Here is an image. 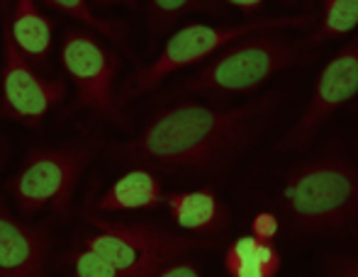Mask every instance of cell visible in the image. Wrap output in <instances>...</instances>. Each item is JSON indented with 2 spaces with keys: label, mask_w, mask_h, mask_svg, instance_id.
Segmentation results:
<instances>
[{
  "label": "cell",
  "mask_w": 358,
  "mask_h": 277,
  "mask_svg": "<svg viewBox=\"0 0 358 277\" xmlns=\"http://www.w3.org/2000/svg\"><path fill=\"white\" fill-rule=\"evenodd\" d=\"M283 93L273 90L239 107L183 103L159 110L139 137L115 154L124 160L176 170H215L234 160L268 124Z\"/></svg>",
  "instance_id": "6da1fadb"
},
{
  "label": "cell",
  "mask_w": 358,
  "mask_h": 277,
  "mask_svg": "<svg viewBox=\"0 0 358 277\" xmlns=\"http://www.w3.org/2000/svg\"><path fill=\"white\" fill-rule=\"evenodd\" d=\"M280 197L292 229L341 231L358 221V168L336 154L317 156L287 175Z\"/></svg>",
  "instance_id": "7a4b0ae2"
},
{
  "label": "cell",
  "mask_w": 358,
  "mask_h": 277,
  "mask_svg": "<svg viewBox=\"0 0 358 277\" xmlns=\"http://www.w3.org/2000/svg\"><path fill=\"white\" fill-rule=\"evenodd\" d=\"M312 49L302 42H287L275 32H264L241 39L224 49L217 59L200 68L193 78L180 83L169 98H227L249 93L275 73L310 61Z\"/></svg>",
  "instance_id": "3957f363"
},
{
  "label": "cell",
  "mask_w": 358,
  "mask_h": 277,
  "mask_svg": "<svg viewBox=\"0 0 358 277\" xmlns=\"http://www.w3.org/2000/svg\"><path fill=\"white\" fill-rule=\"evenodd\" d=\"M315 22H317V10L300 13V15H278V17L249 20V22L236 24V27H210V24H200V22L180 27L176 34H171L164 52L149 66H142L137 73L124 80V85L120 88L117 100L120 105H127L129 100L159 88L171 73L205 61L215 52H224V49L239 44L241 39L256 37V34H264V32H275V29H292V27L312 29Z\"/></svg>",
  "instance_id": "277c9868"
},
{
  "label": "cell",
  "mask_w": 358,
  "mask_h": 277,
  "mask_svg": "<svg viewBox=\"0 0 358 277\" xmlns=\"http://www.w3.org/2000/svg\"><path fill=\"white\" fill-rule=\"evenodd\" d=\"M95 231L83 236L80 244L100 253L127 277H159L173 260L195 248V241L169 234L156 226L120 224L88 216Z\"/></svg>",
  "instance_id": "5b68a950"
},
{
  "label": "cell",
  "mask_w": 358,
  "mask_h": 277,
  "mask_svg": "<svg viewBox=\"0 0 358 277\" xmlns=\"http://www.w3.org/2000/svg\"><path fill=\"white\" fill-rule=\"evenodd\" d=\"M90 158L93 149L88 146H54L29 151L22 160V168L8 185L22 214H37L42 209L64 214Z\"/></svg>",
  "instance_id": "8992f818"
},
{
  "label": "cell",
  "mask_w": 358,
  "mask_h": 277,
  "mask_svg": "<svg viewBox=\"0 0 358 277\" xmlns=\"http://www.w3.org/2000/svg\"><path fill=\"white\" fill-rule=\"evenodd\" d=\"M62 63L76 85L73 110H93L124 127L127 117L115 95L120 59L113 52H108L90 32L71 27L64 34Z\"/></svg>",
  "instance_id": "52a82bcc"
},
{
  "label": "cell",
  "mask_w": 358,
  "mask_h": 277,
  "mask_svg": "<svg viewBox=\"0 0 358 277\" xmlns=\"http://www.w3.org/2000/svg\"><path fill=\"white\" fill-rule=\"evenodd\" d=\"M0 117L39 127L44 114L66 95L62 78H44L15 47L10 27H3V73H0Z\"/></svg>",
  "instance_id": "ba28073f"
},
{
  "label": "cell",
  "mask_w": 358,
  "mask_h": 277,
  "mask_svg": "<svg viewBox=\"0 0 358 277\" xmlns=\"http://www.w3.org/2000/svg\"><path fill=\"white\" fill-rule=\"evenodd\" d=\"M358 93V37L351 44H346L324 68L312 90V98L307 103L302 117L290 129V134L283 141V149H302L317 129L322 127L331 112L354 100Z\"/></svg>",
  "instance_id": "9c48e42d"
},
{
  "label": "cell",
  "mask_w": 358,
  "mask_h": 277,
  "mask_svg": "<svg viewBox=\"0 0 358 277\" xmlns=\"http://www.w3.org/2000/svg\"><path fill=\"white\" fill-rule=\"evenodd\" d=\"M47 226H29L0 207V277H47Z\"/></svg>",
  "instance_id": "30bf717a"
},
{
  "label": "cell",
  "mask_w": 358,
  "mask_h": 277,
  "mask_svg": "<svg viewBox=\"0 0 358 277\" xmlns=\"http://www.w3.org/2000/svg\"><path fill=\"white\" fill-rule=\"evenodd\" d=\"M166 204L173 221L183 231L200 236H215L227 226V211L210 190H188V193L166 195Z\"/></svg>",
  "instance_id": "8fae6325"
},
{
  "label": "cell",
  "mask_w": 358,
  "mask_h": 277,
  "mask_svg": "<svg viewBox=\"0 0 358 277\" xmlns=\"http://www.w3.org/2000/svg\"><path fill=\"white\" fill-rule=\"evenodd\" d=\"M10 34H13L15 47L20 49L24 59L34 66H44L49 61L52 52V20L32 3V0H20L15 3L13 20L8 22Z\"/></svg>",
  "instance_id": "7c38bea8"
},
{
  "label": "cell",
  "mask_w": 358,
  "mask_h": 277,
  "mask_svg": "<svg viewBox=\"0 0 358 277\" xmlns=\"http://www.w3.org/2000/svg\"><path fill=\"white\" fill-rule=\"evenodd\" d=\"M166 202V195L154 173L144 168H134L115 180L105 195L98 200L100 211H134V209H154Z\"/></svg>",
  "instance_id": "4fadbf2b"
},
{
  "label": "cell",
  "mask_w": 358,
  "mask_h": 277,
  "mask_svg": "<svg viewBox=\"0 0 358 277\" xmlns=\"http://www.w3.org/2000/svg\"><path fill=\"white\" fill-rule=\"evenodd\" d=\"M280 253L273 244L256 236H239L224 253V270L229 277H275L280 270Z\"/></svg>",
  "instance_id": "5bb4252c"
},
{
  "label": "cell",
  "mask_w": 358,
  "mask_h": 277,
  "mask_svg": "<svg viewBox=\"0 0 358 277\" xmlns=\"http://www.w3.org/2000/svg\"><path fill=\"white\" fill-rule=\"evenodd\" d=\"M358 27V0H324L317 8V22L305 37L310 49L354 32Z\"/></svg>",
  "instance_id": "9a60e30c"
},
{
  "label": "cell",
  "mask_w": 358,
  "mask_h": 277,
  "mask_svg": "<svg viewBox=\"0 0 358 277\" xmlns=\"http://www.w3.org/2000/svg\"><path fill=\"white\" fill-rule=\"evenodd\" d=\"M217 8L220 5L208 3V0H151L146 3V27H149L151 39H159L185 15Z\"/></svg>",
  "instance_id": "2e32d148"
},
{
  "label": "cell",
  "mask_w": 358,
  "mask_h": 277,
  "mask_svg": "<svg viewBox=\"0 0 358 277\" xmlns=\"http://www.w3.org/2000/svg\"><path fill=\"white\" fill-rule=\"evenodd\" d=\"M49 8L59 10V13L69 15V17L78 20V22L88 24L90 29L100 32L103 37H108L110 42H115L117 47H124L127 42V27H124L122 20H108V17H100V15L93 13L85 0H49Z\"/></svg>",
  "instance_id": "e0dca14e"
},
{
  "label": "cell",
  "mask_w": 358,
  "mask_h": 277,
  "mask_svg": "<svg viewBox=\"0 0 358 277\" xmlns=\"http://www.w3.org/2000/svg\"><path fill=\"white\" fill-rule=\"evenodd\" d=\"M69 268L73 270L76 277H127L122 270L115 268L110 260H105L103 255L90 250L83 244L69 255Z\"/></svg>",
  "instance_id": "ac0fdd59"
},
{
  "label": "cell",
  "mask_w": 358,
  "mask_h": 277,
  "mask_svg": "<svg viewBox=\"0 0 358 277\" xmlns=\"http://www.w3.org/2000/svg\"><path fill=\"white\" fill-rule=\"evenodd\" d=\"M278 231H280V221L273 211H259V214L251 219V236H256L259 241L271 244V241L278 236Z\"/></svg>",
  "instance_id": "d6986e66"
},
{
  "label": "cell",
  "mask_w": 358,
  "mask_h": 277,
  "mask_svg": "<svg viewBox=\"0 0 358 277\" xmlns=\"http://www.w3.org/2000/svg\"><path fill=\"white\" fill-rule=\"evenodd\" d=\"M324 270L329 277H358V258L331 255V258H327Z\"/></svg>",
  "instance_id": "ffe728a7"
},
{
  "label": "cell",
  "mask_w": 358,
  "mask_h": 277,
  "mask_svg": "<svg viewBox=\"0 0 358 277\" xmlns=\"http://www.w3.org/2000/svg\"><path fill=\"white\" fill-rule=\"evenodd\" d=\"M159 277H200V273L193 263H173V265H169Z\"/></svg>",
  "instance_id": "44dd1931"
},
{
  "label": "cell",
  "mask_w": 358,
  "mask_h": 277,
  "mask_svg": "<svg viewBox=\"0 0 358 277\" xmlns=\"http://www.w3.org/2000/svg\"><path fill=\"white\" fill-rule=\"evenodd\" d=\"M229 5L239 8L241 13L246 15V17H254V15H259L261 10H264V3H261V0H231Z\"/></svg>",
  "instance_id": "7402d4cb"
}]
</instances>
